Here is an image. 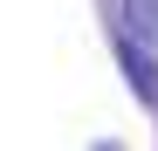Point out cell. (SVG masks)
Instances as JSON below:
<instances>
[{"mask_svg":"<svg viewBox=\"0 0 158 151\" xmlns=\"http://www.w3.org/2000/svg\"><path fill=\"white\" fill-rule=\"evenodd\" d=\"M117 69H124V83L138 89V103H144V110H158V62L144 55V35H138V41H131V35L117 41Z\"/></svg>","mask_w":158,"mask_h":151,"instance_id":"obj_1","label":"cell"},{"mask_svg":"<svg viewBox=\"0 0 158 151\" xmlns=\"http://www.w3.org/2000/svg\"><path fill=\"white\" fill-rule=\"evenodd\" d=\"M124 21H131V35L158 41V0H124Z\"/></svg>","mask_w":158,"mask_h":151,"instance_id":"obj_2","label":"cell"}]
</instances>
